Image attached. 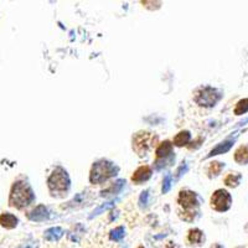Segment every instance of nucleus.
Here are the masks:
<instances>
[{
  "instance_id": "f8f14e48",
  "label": "nucleus",
  "mask_w": 248,
  "mask_h": 248,
  "mask_svg": "<svg viewBox=\"0 0 248 248\" xmlns=\"http://www.w3.org/2000/svg\"><path fill=\"white\" fill-rule=\"evenodd\" d=\"M234 160L238 164H248V145H242L234 153Z\"/></svg>"
},
{
  "instance_id": "4be33fe9",
  "label": "nucleus",
  "mask_w": 248,
  "mask_h": 248,
  "mask_svg": "<svg viewBox=\"0 0 248 248\" xmlns=\"http://www.w3.org/2000/svg\"><path fill=\"white\" fill-rule=\"evenodd\" d=\"M223 167H225V165H223L222 163H218V161H215V163H212L211 164V167L209 168V172H210V175H218L221 172V170L223 169Z\"/></svg>"
},
{
  "instance_id": "393cba45",
  "label": "nucleus",
  "mask_w": 248,
  "mask_h": 248,
  "mask_svg": "<svg viewBox=\"0 0 248 248\" xmlns=\"http://www.w3.org/2000/svg\"><path fill=\"white\" fill-rule=\"evenodd\" d=\"M21 248H34V247H31V246H23Z\"/></svg>"
},
{
  "instance_id": "7ed1b4c3",
  "label": "nucleus",
  "mask_w": 248,
  "mask_h": 248,
  "mask_svg": "<svg viewBox=\"0 0 248 248\" xmlns=\"http://www.w3.org/2000/svg\"><path fill=\"white\" fill-rule=\"evenodd\" d=\"M48 189L51 194H65L70 189V179L68 175L62 168H56L50 175L47 180Z\"/></svg>"
},
{
  "instance_id": "6e6552de",
  "label": "nucleus",
  "mask_w": 248,
  "mask_h": 248,
  "mask_svg": "<svg viewBox=\"0 0 248 248\" xmlns=\"http://www.w3.org/2000/svg\"><path fill=\"white\" fill-rule=\"evenodd\" d=\"M48 211L44 205H40L37 207H35L32 211L29 214V218L31 221H35V222H41V221H45L48 218Z\"/></svg>"
},
{
  "instance_id": "20e7f679",
  "label": "nucleus",
  "mask_w": 248,
  "mask_h": 248,
  "mask_svg": "<svg viewBox=\"0 0 248 248\" xmlns=\"http://www.w3.org/2000/svg\"><path fill=\"white\" fill-rule=\"evenodd\" d=\"M221 94L216 88L212 87H202L199 91H196L194 96V101L199 106L202 107H214L217 102L220 101Z\"/></svg>"
},
{
  "instance_id": "2eb2a0df",
  "label": "nucleus",
  "mask_w": 248,
  "mask_h": 248,
  "mask_svg": "<svg viewBox=\"0 0 248 248\" xmlns=\"http://www.w3.org/2000/svg\"><path fill=\"white\" fill-rule=\"evenodd\" d=\"M190 138H191V136H190L189 132H186V130L185 132H180L174 138V144L176 147H183V145H186V144L189 143Z\"/></svg>"
},
{
  "instance_id": "dca6fc26",
  "label": "nucleus",
  "mask_w": 248,
  "mask_h": 248,
  "mask_svg": "<svg viewBox=\"0 0 248 248\" xmlns=\"http://www.w3.org/2000/svg\"><path fill=\"white\" fill-rule=\"evenodd\" d=\"M241 179H242V176L238 172H231L225 178V184L230 187H236L240 184Z\"/></svg>"
},
{
  "instance_id": "b1692460",
  "label": "nucleus",
  "mask_w": 248,
  "mask_h": 248,
  "mask_svg": "<svg viewBox=\"0 0 248 248\" xmlns=\"http://www.w3.org/2000/svg\"><path fill=\"white\" fill-rule=\"evenodd\" d=\"M148 199H149V192L144 191L141 192L140 199H139V202H140L141 206H147L148 205Z\"/></svg>"
},
{
  "instance_id": "f3484780",
  "label": "nucleus",
  "mask_w": 248,
  "mask_h": 248,
  "mask_svg": "<svg viewBox=\"0 0 248 248\" xmlns=\"http://www.w3.org/2000/svg\"><path fill=\"white\" fill-rule=\"evenodd\" d=\"M203 240V233L200 231V230L195 229L191 230L189 232V241L191 243H195V245H200Z\"/></svg>"
},
{
  "instance_id": "9b49d317",
  "label": "nucleus",
  "mask_w": 248,
  "mask_h": 248,
  "mask_svg": "<svg viewBox=\"0 0 248 248\" xmlns=\"http://www.w3.org/2000/svg\"><path fill=\"white\" fill-rule=\"evenodd\" d=\"M172 153V144L170 141H164L158 147L155 154H156V160H160V159L168 158L170 154Z\"/></svg>"
},
{
  "instance_id": "a211bd4d",
  "label": "nucleus",
  "mask_w": 248,
  "mask_h": 248,
  "mask_svg": "<svg viewBox=\"0 0 248 248\" xmlns=\"http://www.w3.org/2000/svg\"><path fill=\"white\" fill-rule=\"evenodd\" d=\"M247 112H248V98L241 99V101L236 105V108H234V114H236V116H241V114H245V113Z\"/></svg>"
},
{
  "instance_id": "5701e85b",
  "label": "nucleus",
  "mask_w": 248,
  "mask_h": 248,
  "mask_svg": "<svg viewBox=\"0 0 248 248\" xmlns=\"http://www.w3.org/2000/svg\"><path fill=\"white\" fill-rule=\"evenodd\" d=\"M170 187H171V175L167 174V176L164 178V184H163V192H164V194L169 192Z\"/></svg>"
},
{
  "instance_id": "f03ea898",
  "label": "nucleus",
  "mask_w": 248,
  "mask_h": 248,
  "mask_svg": "<svg viewBox=\"0 0 248 248\" xmlns=\"http://www.w3.org/2000/svg\"><path fill=\"white\" fill-rule=\"evenodd\" d=\"M118 168L113 163L107 160H99L94 163L90 175V180L92 184H102L108 179L116 176Z\"/></svg>"
},
{
  "instance_id": "4468645a",
  "label": "nucleus",
  "mask_w": 248,
  "mask_h": 248,
  "mask_svg": "<svg viewBox=\"0 0 248 248\" xmlns=\"http://www.w3.org/2000/svg\"><path fill=\"white\" fill-rule=\"evenodd\" d=\"M63 236V231H62L61 227H52V229H48L47 231H45V237L47 241H57L60 240L61 237Z\"/></svg>"
},
{
  "instance_id": "6ab92c4d",
  "label": "nucleus",
  "mask_w": 248,
  "mask_h": 248,
  "mask_svg": "<svg viewBox=\"0 0 248 248\" xmlns=\"http://www.w3.org/2000/svg\"><path fill=\"white\" fill-rule=\"evenodd\" d=\"M123 185H124V180H118L114 185L110 186L109 189H107L106 191H102V195L105 196V195H108V194H118V192L122 190V187H123Z\"/></svg>"
},
{
  "instance_id": "412c9836",
  "label": "nucleus",
  "mask_w": 248,
  "mask_h": 248,
  "mask_svg": "<svg viewBox=\"0 0 248 248\" xmlns=\"http://www.w3.org/2000/svg\"><path fill=\"white\" fill-rule=\"evenodd\" d=\"M123 237H124V227H122V226H119V227H117L116 230H113V231L110 232V238H112L113 241H121Z\"/></svg>"
},
{
  "instance_id": "aec40b11",
  "label": "nucleus",
  "mask_w": 248,
  "mask_h": 248,
  "mask_svg": "<svg viewBox=\"0 0 248 248\" xmlns=\"http://www.w3.org/2000/svg\"><path fill=\"white\" fill-rule=\"evenodd\" d=\"M114 205H116V201H110V202L105 203V205H101L98 207V209H96V210H94V211L92 212V215H91L90 217H91V218H92V217H94V216H97V215L102 214V212H103V211H107V210L112 209V207Z\"/></svg>"
},
{
  "instance_id": "ddd939ff",
  "label": "nucleus",
  "mask_w": 248,
  "mask_h": 248,
  "mask_svg": "<svg viewBox=\"0 0 248 248\" xmlns=\"http://www.w3.org/2000/svg\"><path fill=\"white\" fill-rule=\"evenodd\" d=\"M232 144H233V140H226V141H223V143L218 144L216 148H214V149L210 152L209 158L210 156H214V155H218V154H223V153H227L230 149H231Z\"/></svg>"
},
{
  "instance_id": "39448f33",
  "label": "nucleus",
  "mask_w": 248,
  "mask_h": 248,
  "mask_svg": "<svg viewBox=\"0 0 248 248\" xmlns=\"http://www.w3.org/2000/svg\"><path fill=\"white\" fill-rule=\"evenodd\" d=\"M155 141H156V137L153 136L152 133L140 132L133 138V149L143 156L152 149Z\"/></svg>"
},
{
  "instance_id": "f257e3e1",
  "label": "nucleus",
  "mask_w": 248,
  "mask_h": 248,
  "mask_svg": "<svg viewBox=\"0 0 248 248\" xmlns=\"http://www.w3.org/2000/svg\"><path fill=\"white\" fill-rule=\"evenodd\" d=\"M35 200V194L26 181H16L12 186V191L9 196V203L12 207L17 210L25 209Z\"/></svg>"
},
{
  "instance_id": "a878e982",
  "label": "nucleus",
  "mask_w": 248,
  "mask_h": 248,
  "mask_svg": "<svg viewBox=\"0 0 248 248\" xmlns=\"http://www.w3.org/2000/svg\"><path fill=\"white\" fill-rule=\"evenodd\" d=\"M138 248H144V247H138Z\"/></svg>"
},
{
  "instance_id": "0eeeda50",
  "label": "nucleus",
  "mask_w": 248,
  "mask_h": 248,
  "mask_svg": "<svg viewBox=\"0 0 248 248\" xmlns=\"http://www.w3.org/2000/svg\"><path fill=\"white\" fill-rule=\"evenodd\" d=\"M232 203V198L231 195L226 190L220 189L214 192V195L211 196V206L212 209L216 210L218 212L227 211V210L231 207Z\"/></svg>"
},
{
  "instance_id": "1a4fd4ad",
  "label": "nucleus",
  "mask_w": 248,
  "mask_h": 248,
  "mask_svg": "<svg viewBox=\"0 0 248 248\" xmlns=\"http://www.w3.org/2000/svg\"><path fill=\"white\" fill-rule=\"evenodd\" d=\"M152 176V169L147 165H144V167H140L139 169L136 170V172L133 174L132 176V181L137 184L144 183V181H147L148 179Z\"/></svg>"
},
{
  "instance_id": "9d476101",
  "label": "nucleus",
  "mask_w": 248,
  "mask_h": 248,
  "mask_svg": "<svg viewBox=\"0 0 248 248\" xmlns=\"http://www.w3.org/2000/svg\"><path fill=\"white\" fill-rule=\"evenodd\" d=\"M17 217L14 216L13 214H9V212H5V214L0 215V226H3L8 230L15 229L17 226Z\"/></svg>"
},
{
  "instance_id": "423d86ee",
  "label": "nucleus",
  "mask_w": 248,
  "mask_h": 248,
  "mask_svg": "<svg viewBox=\"0 0 248 248\" xmlns=\"http://www.w3.org/2000/svg\"><path fill=\"white\" fill-rule=\"evenodd\" d=\"M179 205L185 210L184 212L183 218L185 220L186 215H191L192 218H195V215H196V210H198L199 201L196 194L192 191H181L179 195L178 199Z\"/></svg>"
}]
</instances>
